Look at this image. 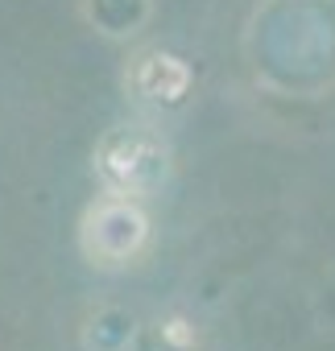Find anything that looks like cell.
Returning <instances> with one entry per match:
<instances>
[{"label":"cell","mask_w":335,"mask_h":351,"mask_svg":"<svg viewBox=\"0 0 335 351\" xmlns=\"http://www.w3.org/2000/svg\"><path fill=\"white\" fill-rule=\"evenodd\" d=\"M91 169L108 195L120 199H153L170 182L174 149L153 124H116L100 136Z\"/></svg>","instance_id":"1"},{"label":"cell","mask_w":335,"mask_h":351,"mask_svg":"<svg viewBox=\"0 0 335 351\" xmlns=\"http://www.w3.org/2000/svg\"><path fill=\"white\" fill-rule=\"evenodd\" d=\"M132 99L141 104H153V108H178L187 95H191V83H195V71L170 54V50H141L132 62H128V75H124Z\"/></svg>","instance_id":"3"},{"label":"cell","mask_w":335,"mask_h":351,"mask_svg":"<svg viewBox=\"0 0 335 351\" xmlns=\"http://www.w3.org/2000/svg\"><path fill=\"white\" fill-rule=\"evenodd\" d=\"M153 223L137 199L100 195L79 219V248L95 269H128L149 252Z\"/></svg>","instance_id":"2"}]
</instances>
